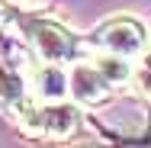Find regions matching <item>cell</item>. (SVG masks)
Returning <instances> with one entry per match:
<instances>
[{
  "label": "cell",
  "instance_id": "obj_8",
  "mask_svg": "<svg viewBox=\"0 0 151 148\" xmlns=\"http://www.w3.org/2000/svg\"><path fill=\"white\" fill-rule=\"evenodd\" d=\"M6 19H10V6H6V3H3V0H0V26H3V23H6Z\"/></svg>",
  "mask_w": 151,
  "mask_h": 148
},
{
  "label": "cell",
  "instance_id": "obj_5",
  "mask_svg": "<svg viewBox=\"0 0 151 148\" xmlns=\"http://www.w3.org/2000/svg\"><path fill=\"white\" fill-rule=\"evenodd\" d=\"M29 90L35 100L42 103H58L64 100L71 90H68V74H64V64H52V61H42L35 64L29 74Z\"/></svg>",
  "mask_w": 151,
  "mask_h": 148
},
{
  "label": "cell",
  "instance_id": "obj_7",
  "mask_svg": "<svg viewBox=\"0 0 151 148\" xmlns=\"http://www.w3.org/2000/svg\"><path fill=\"white\" fill-rule=\"evenodd\" d=\"M132 84L138 87V93L145 100H151V48H145L142 52V61L132 68Z\"/></svg>",
  "mask_w": 151,
  "mask_h": 148
},
{
  "label": "cell",
  "instance_id": "obj_4",
  "mask_svg": "<svg viewBox=\"0 0 151 148\" xmlns=\"http://www.w3.org/2000/svg\"><path fill=\"white\" fill-rule=\"evenodd\" d=\"M32 45L42 55V61H52V64H64V61L74 58V52H77L74 35L64 29L61 23H39L32 29Z\"/></svg>",
  "mask_w": 151,
  "mask_h": 148
},
{
  "label": "cell",
  "instance_id": "obj_6",
  "mask_svg": "<svg viewBox=\"0 0 151 148\" xmlns=\"http://www.w3.org/2000/svg\"><path fill=\"white\" fill-rule=\"evenodd\" d=\"M32 90L26 87V81L16 74V71H10L6 64H0V103L13 113V116H19V110L29 103Z\"/></svg>",
  "mask_w": 151,
  "mask_h": 148
},
{
  "label": "cell",
  "instance_id": "obj_3",
  "mask_svg": "<svg viewBox=\"0 0 151 148\" xmlns=\"http://www.w3.org/2000/svg\"><path fill=\"white\" fill-rule=\"evenodd\" d=\"M90 42L100 52H106V55L135 58V55L145 52L148 32H145V26H142L135 16H113V19H106V23H100V26L93 29Z\"/></svg>",
  "mask_w": 151,
  "mask_h": 148
},
{
  "label": "cell",
  "instance_id": "obj_1",
  "mask_svg": "<svg viewBox=\"0 0 151 148\" xmlns=\"http://www.w3.org/2000/svg\"><path fill=\"white\" fill-rule=\"evenodd\" d=\"M125 81H132V64L129 58L119 55H93L87 61H77L68 74V90L74 97V103L81 106H96L103 100L113 97V90L122 87Z\"/></svg>",
  "mask_w": 151,
  "mask_h": 148
},
{
  "label": "cell",
  "instance_id": "obj_2",
  "mask_svg": "<svg viewBox=\"0 0 151 148\" xmlns=\"http://www.w3.org/2000/svg\"><path fill=\"white\" fill-rule=\"evenodd\" d=\"M19 122L26 126V132L42 135V139H68L77 132L81 126V110L77 103H42L32 97L29 103L19 110Z\"/></svg>",
  "mask_w": 151,
  "mask_h": 148
}]
</instances>
